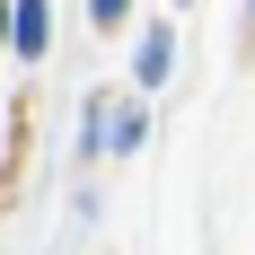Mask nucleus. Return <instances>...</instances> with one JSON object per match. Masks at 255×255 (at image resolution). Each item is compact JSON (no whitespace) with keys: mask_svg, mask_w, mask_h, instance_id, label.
I'll return each mask as SVG.
<instances>
[{"mask_svg":"<svg viewBox=\"0 0 255 255\" xmlns=\"http://www.w3.org/2000/svg\"><path fill=\"white\" fill-rule=\"evenodd\" d=\"M18 53H44V0H18Z\"/></svg>","mask_w":255,"mask_h":255,"instance_id":"nucleus-1","label":"nucleus"},{"mask_svg":"<svg viewBox=\"0 0 255 255\" xmlns=\"http://www.w3.org/2000/svg\"><path fill=\"white\" fill-rule=\"evenodd\" d=\"M88 9H97V26H115V18H124V0H88Z\"/></svg>","mask_w":255,"mask_h":255,"instance_id":"nucleus-2","label":"nucleus"}]
</instances>
